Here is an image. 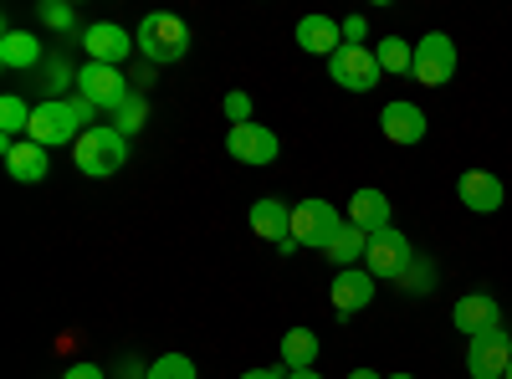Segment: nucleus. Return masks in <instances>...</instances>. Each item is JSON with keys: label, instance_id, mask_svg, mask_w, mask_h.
Here are the masks:
<instances>
[{"label": "nucleus", "instance_id": "obj_1", "mask_svg": "<svg viewBox=\"0 0 512 379\" xmlns=\"http://www.w3.org/2000/svg\"><path fill=\"white\" fill-rule=\"evenodd\" d=\"M98 108L93 103H82L77 93L72 98H62V103H52V98H41L36 108H31V144H41V149H57V144H77L88 129H98Z\"/></svg>", "mask_w": 512, "mask_h": 379}, {"label": "nucleus", "instance_id": "obj_2", "mask_svg": "<svg viewBox=\"0 0 512 379\" xmlns=\"http://www.w3.org/2000/svg\"><path fill=\"white\" fill-rule=\"evenodd\" d=\"M134 47L149 67H169V62H185L190 52V26L180 16H169V11H149L134 31Z\"/></svg>", "mask_w": 512, "mask_h": 379}, {"label": "nucleus", "instance_id": "obj_3", "mask_svg": "<svg viewBox=\"0 0 512 379\" xmlns=\"http://www.w3.org/2000/svg\"><path fill=\"white\" fill-rule=\"evenodd\" d=\"M72 164L88 180H108V175H118L128 164V139L113 129V123H98V129H88L72 144Z\"/></svg>", "mask_w": 512, "mask_h": 379}, {"label": "nucleus", "instance_id": "obj_4", "mask_svg": "<svg viewBox=\"0 0 512 379\" xmlns=\"http://www.w3.org/2000/svg\"><path fill=\"white\" fill-rule=\"evenodd\" d=\"M344 226H349V221H344V210L328 205L323 195L292 205V241H297V246H318V251H328L333 236L344 231Z\"/></svg>", "mask_w": 512, "mask_h": 379}, {"label": "nucleus", "instance_id": "obj_5", "mask_svg": "<svg viewBox=\"0 0 512 379\" xmlns=\"http://www.w3.org/2000/svg\"><path fill=\"white\" fill-rule=\"evenodd\" d=\"M128 93H134V77H128L123 67H103V62H88L77 72V98L93 103L98 113H118L128 103Z\"/></svg>", "mask_w": 512, "mask_h": 379}, {"label": "nucleus", "instance_id": "obj_6", "mask_svg": "<svg viewBox=\"0 0 512 379\" xmlns=\"http://www.w3.org/2000/svg\"><path fill=\"white\" fill-rule=\"evenodd\" d=\"M364 267L374 282H405V272L415 267V251L405 241V231H374L369 236V251H364Z\"/></svg>", "mask_w": 512, "mask_h": 379}, {"label": "nucleus", "instance_id": "obj_7", "mask_svg": "<svg viewBox=\"0 0 512 379\" xmlns=\"http://www.w3.org/2000/svg\"><path fill=\"white\" fill-rule=\"evenodd\" d=\"M420 88H446L456 77V41L446 31H431L415 41V72H410Z\"/></svg>", "mask_w": 512, "mask_h": 379}, {"label": "nucleus", "instance_id": "obj_8", "mask_svg": "<svg viewBox=\"0 0 512 379\" xmlns=\"http://www.w3.org/2000/svg\"><path fill=\"white\" fill-rule=\"evenodd\" d=\"M328 77L338 82L344 93H369V88H379V62H374V47H338L333 57H328Z\"/></svg>", "mask_w": 512, "mask_h": 379}, {"label": "nucleus", "instance_id": "obj_9", "mask_svg": "<svg viewBox=\"0 0 512 379\" xmlns=\"http://www.w3.org/2000/svg\"><path fill=\"white\" fill-rule=\"evenodd\" d=\"M512 364V333L507 328H487L477 339H466V374L472 379H502Z\"/></svg>", "mask_w": 512, "mask_h": 379}, {"label": "nucleus", "instance_id": "obj_10", "mask_svg": "<svg viewBox=\"0 0 512 379\" xmlns=\"http://www.w3.org/2000/svg\"><path fill=\"white\" fill-rule=\"evenodd\" d=\"M82 52H88V62L123 67L139 47H134V36H128L118 21H93V26H82Z\"/></svg>", "mask_w": 512, "mask_h": 379}, {"label": "nucleus", "instance_id": "obj_11", "mask_svg": "<svg viewBox=\"0 0 512 379\" xmlns=\"http://www.w3.org/2000/svg\"><path fill=\"white\" fill-rule=\"evenodd\" d=\"M374 292H379V282L369 277V267H349V272H338V277H333L328 303H333L338 318H354V313H364V308L374 303Z\"/></svg>", "mask_w": 512, "mask_h": 379}, {"label": "nucleus", "instance_id": "obj_12", "mask_svg": "<svg viewBox=\"0 0 512 379\" xmlns=\"http://www.w3.org/2000/svg\"><path fill=\"white\" fill-rule=\"evenodd\" d=\"M226 149L236 164H277V134L267 129V123H236V129L226 134Z\"/></svg>", "mask_w": 512, "mask_h": 379}, {"label": "nucleus", "instance_id": "obj_13", "mask_svg": "<svg viewBox=\"0 0 512 379\" xmlns=\"http://www.w3.org/2000/svg\"><path fill=\"white\" fill-rule=\"evenodd\" d=\"M379 129H384V139L390 144H400V149H410V144H420L425 139V108L420 103H405V98H395V103H384L379 108Z\"/></svg>", "mask_w": 512, "mask_h": 379}, {"label": "nucleus", "instance_id": "obj_14", "mask_svg": "<svg viewBox=\"0 0 512 379\" xmlns=\"http://www.w3.org/2000/svg\"><path fill=\"white\" fill-rule=\"evenodd\" d=\"M344 221L349 226H359V231H390L395 221H390V195L384 190H374V185H364V190H354L349 195V210H344Z\"/></svg>", "mask_w": 512, "mask_h": 379}, {"label": "nucleus", "instance_id": "obj_15", "mask_svg": "<svg viewBox=\"0 0 512 379\" xmlns=\"http://www.w3.org/2000/svg\"><path fill=\"white\" fill-rule=\"evenodd\" d=\"M451 323L466 333V339H477V333H487V328H502V308H497V298H487V292H466V298H456V308H451Z\"/></svg>", "mask_w": 512, "mask_h": 379}, {"label": "nucleus", "instance_id": "obj_16", "mask_svg": "<svg viewBox=\"0 0 512 379\" xmlns=\"http://www.w3.org/2000/svg\"><path fill=\"white\" fill-rule=\"evenodd\" d=\"M456 195H461V205L466 210H477V216H492V210H502V180L497 175H487V170H466L461 180H456Z\"/></svg>", "mask_w": 512, "mask_h": 379}, {"label": "nucleus", "instance_id": "obj_17", "mask_svg": "<svg viewBox=\"0 0 512 379\" xmlns=\"http://www.w3.org/2000/svg\"><path fill=\"white\" fill-rule=\"evenodd\" d=\"M251 231L262 236V241H272V246L292 241V205L277 200V195H262V200L251 205Z\"/></svg>", "mask_w": 512, "mask_h": 379}, {"label": "nucleus", "instance_id": "obj_18", "mask_svg": "<svg viewBox=\"0 0 512 379\" xmlns=\"http://www.w3.org/2000/svg\"><path fill=\"white\" fill-rule=\"evenodd\" d=\"M297 47L313 52V57H333L338 47H344V21H333V16H303V21H297Z\"/></svg>", "mask_w": 512, "mask_h": 379}, {"label": "nucleus", "instance_id": "obj_19", "mask_svg": "<svg viewBox=\"0 0 512 379\" xmlns=\"http://www.w3.org/2000/svg\"><path fill=\"white\" fill-rule=\"evenodd\" d=\"M6 170H11V180L16 185H41L52 175V159H47V149L41 144H6Z\"/></svg>", "mask_w": 512, "mask_h": 379}, {"label": "nucleus", "instance_id": "obj_20", "mask_svg": "<svg viewBox=\"0 0 512 379\" xmlns=\"http://www.w3.org/2000/svg\"><path fill=\"white\" fill-rule=\"evenodd\" d=\"M41 62H47V57H41V41L31 31H6V36H0V67H6V72H31Z\"/></svg>", "mask_w": 512, "mask_h": 379}, {"label": "nucleus", "instance_id": "obj_21", "mask_svg": "<svg viewBox=\"0 0 512 379\" xmlns=\"http://www.w3.org/2000/svg\"><path fill=\"white\" fill-rule=\"evenodd\" d=\"M282 369H318V333L313 328L282 333Z\"/></svg>", "mask_w": 512, "mask_h": 379}, {"label": "nucleus", "instance_id": "obj_22", "mask_svg": "<svg viewBox=\"0 0 512 379\" xmlns=\"http://www.w3.org/2000/svg\"><path fill=\"white\" fill-rule=\"evenodd\" d=\"M364 251H369V231H359V226H344L333 236V246L323 251V257L338 267V272H349V267H359L364 262Z\"/></svg>", "mask_w": 512, "mask_h": 379}, {"label": "nucleus", "instance_id": "obj_23", "mask_svg": "<svg viewBox=\"0 0 512 379\" xmlns=\"http://www.w3.org/2000/svg\"><path fill=\"white\" fill-rule=\"evenodd\" d=\"M21 134H31V108H26V98L6 93V98H0V139L21 144Z\"/></svg>", "mask_w": 512, "mask_h": 379}, {"label": "nucleus", "instance_id": "obj_24", "mask_svg": "<svg viewBox=\"0 0 512 379\" xmlns=\"http://www.w3.org/2000/svg\"><path fill=\"white\" fill-rule=\"evenodd\" d=\"M374 62H379V72L405 77V72H415V47H410V41H400V36H384L379 47H374Z\"/></svg>", "mask_w": 512, "mask_h": 379}, {"label": "nucleus", "instance_id": "obj_25", "mask_svg": "<svg viewBox=\"0 0 512 379\" xmlns=\"http://www.w3.org/2000/svg\"><path fill=\"white\" fill-rule=\"evenodd\" d=\"M144 123H149V98H144V93H128V103L113 113V129H118L123 139H134Z\"/></svg>", "mask_w": 512, "mask_h": 379}, {"label": "nucleus", "instance_id": "obj_26", "mask_svg": "<svg viewBox=\"0 0 512 379\" xmlns=\"http://www.w3.org/2000/svg\"><path fill=\"white\" fill-rule=\"evenodd\" d=\"M36 16H41V26H52V31H77V11L67 6V0H41Z\"/></svg>", "mask_w": 512, "mask_h": 379}, {"label": "nucleus", "instance_id": "obj_27", "mask_svg": "<svg viewBox=\"0 0 512 379\" xmlns=\"http://www.w3.org/2000/svg\"><path fill=\"white\" fill-rule=\"evenodd\" d=\"M144 379H195V364L185 354H164V359H154L144 369Z\"/></svg>", "mask_w": 512, "mask_h": 379}, {"label": "nucleus", "instance_id": "obj_28", "mask_svg": "<svg viewBox=\"0 0 512 379\" xmlns=\"http://www.w3.org/2000/svg\"><path fill=\"white\" fill-rule=\"evenodd\" d=\"M41 88H47V98H52V103H62V93H67V88H77V77L67 72V62H62V57H52V62H47V82H41Z\"/></svg>", "mask_w": 512, "mask_h": 379}, {"label": "nucleus", "instance_id": "obj_29", "mask_svg": "<svg viewBox=\"0 0 512 379\" xmlns=\"http://www.w3.org/2000/svg\"><path fill=\"white\" fill-rule=\"evenodd\" d=\"M226 118H231V129H236V123H251V98L246 93H226Z\"/></svg>", "mask_w": 512, "mask_h": 379}, {"label": "nucleus", "instance_id": "obj_30", "mask_svg": "<svg viewBox=\"0 0 512 379\" xmlns=\"http://www.w3.org/2000/svg\"><path fill=\"white\" fill-rule=\"evenodd\" d=\"M431 277H436V272H431V262H415V267L405 272V282H400V287H410V292H431Z\"/></svg>", "mask_w": 512, "mask_h": 379}, {"label": "nucleus", "instance_id": "obj_31", "mask_svg": "<svg viewBox=\"0 0 512 379\" xmlns=\"http://www.w3.org/2000/svg\"><path fill=\"white\" fill-rule=\"evenodd\" d=\"M364 36H369V21L364 16H349L344 21V41H349V47H364Z\"/></svg>", "mask_w": 512, "mask_h": 379}, {"label": "nucleus", "instance_id": "obj_32", "mask_svg": "<svg viewBox=\"0 0 512 379\" xmlns=\"http://www.w3.org/2000/svg\"><path fill=\"white\" fill-rule=\"evenodd\" d=\"M62 379H103V369H98V364H72Z\"/></svg>", "mask_w": 512, "mask_h": 379}, {"label": "nucleus", "instance_id": "obj_33", "mask_svg": "<svg viewBox=\"0 0 512 379\" xmlns=\"http://www.w3.org/2000/svg\"><path fill=\"white\" fill-rule=\"evenodd\" d=\"M241 379H287V369H246Z\"/></svg>", "mask_w": 512, "mask_h": 379}, {"label": "nucleus", "instance_id": "obj_34", "mask_svg": "<svg viewBox=\"0 0 512 379\" xmlns=\"http://www.w3.org/2000/svg\"><path fill=\"white\" fill-rule=\"evenodd\" d=\"M287 379H323L318 369H287Z\"/></svg>", "mask_w": 512, "mask_h": 379}, {"label": "nucleus", "instance_id": "obj_35", "mask_svg": "<svg viewBox=\"0 0 512 379\" xmlns=\"http://www.w3.org/2000/svg\"><path fill=\"white\" fill-rule=\"evenodd\" d=\"M349 379H379V374H374V369H354Z\"/></svg>", "mask_w": 512, "mask_h": 379}, {"label": "nucleus", "instance_id": "obj_36", "mask_svg": "<svg viewBox=\"0 0 512 379\" xmlns=\"http://www.w3.org/2000/svg\"><path fill=\"white\" fill-rule=\"evenodd\" d=\"M384 379H415V374H384Z\"/></svg>", "mask_w": 512, "mask_h": 379}, {"label": "nucleus", "instance_id": "obj_37", "mask_svg": "<svg viewBox=\"0 0 512 379\" xmlns=\"http://www.w3.org/2000/svg\"><path fill=\"white\" fill-rule=\"evenodd\" d=\"M502 379H512V364H507V374H502Z\"/></svg>", "mask_w": 512, "mask_h": 379}, {"label": "nucleus", "instance_id": "obj_38", "mask_svg": "<svg viewBox=\"0 0 512 379\" xmlns=\"http://www.w3.org/2000/svg\"><path fill=\"white\" fill-rule=\"evenodd\" d=\"M123 379H139V374H123Z\"/></svg>", "mask_w": 512, "mask_h": 379}]
</instances>
